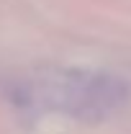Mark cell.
Instances as JSON below:
<instances>
[{
	"instance_id": "cell-1",
	"label": "cell",
	"mask_w": 131,
	"mask_h": 134,
	"mask_svg": "<svg viewBox=\"0 0 131 134\" xmlns=\"http://www.w3.org/2000/svg\"><path fill=\"white\" fill-rule=\"evenodd\" d=\"M46 96L54 106L85 119H103L116 114L129 100V85L105 72H64L57 75L46 88Z\"/></svg>"
}]
</instances>
